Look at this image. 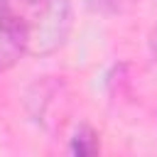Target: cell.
Wrapping results in <instances>:
<instances>
[{
  "label": "cell",
  "mask_w": 157,
  "mask_h": 157,
  "mask_svg": "<svg viewBox=\"0 0 157 157\" xmlns=\"http://www.w3.org/2000/svg\"><path fill=\"white\" fill-rule=\"evenodd\" d=\"M71 32L69 0H25L22 49L32 56L54 54Z\"/></svg>",
  "instance_id": "6da1fadb"
},
{
  "label": "cell",
  "mask_w": 157,
  "mask_h": 157,
  "mask_svg": "<svg viewBox=\"0 0 157 157\" xmlns=\"http://www.w3.org/2000/svg\"><path fill=\"white\" fill-rule=\"evenodd\" d=\"M0 27L12 34L22 47L25 32V0H0ZM25 52V49H22Z\"/></svg>",
  "instance_id": "7a4b0ae2"
},
{
  "label": "cell",
  "mask_w": 157,
  "mask_h": 157,
  "mask_svg": "<svg viewBox=\"0 0 157 157\" xmlns=\"http://www.w3.org/2000/svg\"><path fill=\"white\" fill-rule=\"evenodd\" d=\"M69 150H71L74 155H96V152L101 150L98 132H96L93 128H88V125H81V128L74 132Z\"/></svg>",
  "instance_id": "3957f363"
},
{
  "label": "cell",
  "mask_w": 157,
  "mask_h": 157,
  "mask_svg": "<svg viewBox=\"0 0 157 157\" xmlns=\"http://www.w3.org/2000/svg\"><path fill=\"white\" fill-rule=\"evenodd\" d=\"M22 54H25V52H22L20 42L0 27V71L10 69V66H12V64L22 56Z\"/></svg>",
  "instance_id": "277c9868"
},
{
  "label": "cell",
  "mask_w": 157,
  "mask_h": 157,
  "mask_svg": "<svg viewBox=\"0 0 157 157\" xmlns=\"http://www.w3.org/2000/svg\"><path fill=\"white\" fill-rule=\"evenodd\" d=\"M150 52H152V56H155V61H157V25H155L152 32H150Z\"/></svg>",
  "instance_id": "5b68a950"
}]
</instances>
